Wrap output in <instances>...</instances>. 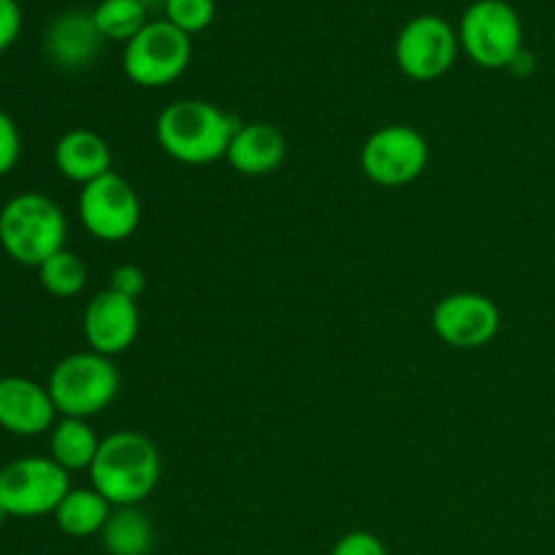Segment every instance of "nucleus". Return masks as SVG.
<instances>
[{
    "label": "nucleus",
    "mask_w": 555,
    "mask_h": 555,
    "mask_svg": "<svg viewBox=\"0 0 555 555\" xmlns=\"http://www.w3.org/2000/svg\"><path fill=\"white\" fill-rule=\"evenodd\" d=\"M76 211H79L85 231L106 244H119L130 238L141 222L139 193L128 179L114 171L81 188Z\"/></svg>",
    "instance_id": "9d476101"
},
{
    "label": "nucleus",
    "mask_w": 555,
    "mask_h": 555,
    "mask_svg": "<svg viewBox=\"0 0 555 555\" xmlns=\"http://www.w3.org/2000/svg\"><path fill=\"white\" fill-rule=\"evenodd\" d=\"M92 16L106 41L128 43L150 25V11L139 0H101L92 9Z\"/></svg>",
    "instance_id": "aec40b11"
},
{
    "label": "nucleus",
    "mask_w": 555,
    "mask_h": 555,
    "mask_svg": "<svg viewBox=\"0 0 555 555\" xmlns=\"http://www.w3.org/2000/svg\"><path fill=\"white\" fill-rule=\"evenodd\" d=\"M5 518H9V513H5V507H3V504H0V524H3Z\"/></svg>",
    "instance_id": "c85d7f7f"
},
{
    "label": "nucleus",
    "mask_w": 555,
    "mask_h": 555,
    "mask_svg": "<svg viewBox=\"0 0 555 555\" xmlns=\"http://www.w3.org/2000/svg\"><path fill=\"white\" fill-rule=\"evenodd\" d=\"M101 542L108 555H150L155 547V526L141 507H114Z\"/></svg>",
    "instance_id": "6ab92c4d"
},
{
    "label": "nucleus",
    "mask_w": 555,
    "mask_h": 555,
    "mask_svg": "<svg viewBox=\"0 0 555 555\" xmlns=\"http://www.w3.org/2000/svg\"><path fill=\"white\" fill-rule=\"evenodd\" d=\"M238 125L242 122L217 103L182 98L157 114L155 139L171 160L184 166H209L225 160Z\"/></svg>",
    "instance_id": "f257e3e1"
},
{
    "label": "nucleus",
    "mask_w": 555,
    "mask_h": 555,
    "mask_svg": "<svg viewBox=\"0 0 555 555\" xmlns=\"http://www.w3.org/2000/svg\"><path fill=\"white\" fill-rule=\"evenodd\" d=\"M70 491V475L43 455L16 459L0 469V504L9 518H41L54 515L65 493Z\"/></svg>",
    "instance_id": "0eeeda50"
},
{
    "label": "nucleus",
    "mask_w": 555,
    "mask_h": 555,
    "mask_svg": "<svg viewBox=\"0 0 555 555\" xmlns=\"http://www.w3.org/2000/svg\"><path fill=\"white\" fill-rule=\"evenodd\" d=\"M108 287H112L114 293H119V296L133 298L135 301V298L144 296L146 291V274L139 269V266L122 263L112 271V282H108Z\"/></svg>",
    "instance_id": "393cba45"
},
{
    "label": "nucleus",
    "mask_w": 555,
    "mask_h": 555,
    "mask_svg": "<svg viewBox=\"0 0 555 555\" xmlns=\"http://www.w3.org/2000/svg\"><path fill=\"white\" fill-rule=\"evenodd\" d=\"M287 141L271 122H244L233 133L225 160L242 177H269L285 163Z\"/></svg>",
    "instance_id": "2eb2a0df"
},
{
    "label": "nucleus",
    "mask_w": 555,
    "mask_h": 555,
    "mask_svg": "<svg viewBox=\"0 0 555 555\" xmlns=\"http://www.w3.org/2000/svg\"><path fill=\"white\" fill-rule=\"evenodd\" d=\"M119 383L122 379L112 358L87 350L70 352L63 361L54 363L47 388L60 417L90 421L117 399Z\"/></svg>",
    "instance_id": "20e7f679"
},
{
    "label": "nucleus",
    "mask_w": 555,
    "mask_h": 555,
    "mask_svg": "<svg viewBox=\"0 0 555 555\" xmlns=\"http://www.w3.org/2000/svg\"><path fill=\"white\" fill-rule=\"evenodd\" d=\"M141 314L133 298H125L114 293L112 287L95 293L87 301L85 318H81V334L98 356H122L130 350L139 336Z\"/></svg>",
    "instance_id": "f8f14e48"
},
{
    "label": "nucleus",
    "mask_w": 555,
    "mask_h": 555,
    "mask_svg": "<svg viewBox=\"0 0 555 555\" xmlns=\"http://www.w3.org/2000/svg\"><path fill=\"white\" fill-rule=\"evenodd\" d=\"M38 282L54 298H74L87 285V263L74 249H60L38 266Z\"/></svg>",
    "instance_id": "412c9836"
},
{
    "label": "nucleus",
    "mask_w": 555,
    "mask_h": 555,
    "mask_svg": "<svg viewBox=\"0 0 555 555\" xmlns=\"http://www.w3.org/2000/svg\"><path fill=\"white\" fill-rule=\"evenodd\" d=\"M68 220L49 195L27 190L9 198L0 209V247L14 263L38 266L65 249Z\"/></svg>",
    "instance_id": "7ed1b4c3"
},
{
    "label": "nucleus",
    "mask_w": 555,
    "mask_h": 555,
    "mask_svg": "<svg viewBox=\"0 0 555 555\" xmlns=\"http://www.w3.org/2000/svg\"><path fill=\"white\" fill-rule=\"evenodd\" d=\"M22 155V135L14 119L0 108V177L14 171Z\"/></svg>",
    "instance_id": "5701e85b"
},
{
    "label": "nucleus",
    "mask_w": 555,
    "mask_h": 555,
    "mask_svg": "<svg viewBox=\"0 0 555 555\" xmlns=\"http://www.w3.org/2000/svg\"><path fill=\"white\" fill-rule=\"evenodd\" d=\"M141 5H144L146 11H163V5H166V0H139Z\"/></svg>",
    "instance_id": "cd10ccee"
},
{
    "label": "nucleus",
    "mask_w": 555,
    "mask_h": 555,
    "mask_svg": "<svg viewBox=\"0 0 555 555\" xmlns=\"http://www.w3.org/2000/svg\"><path fill=\"white\" fill-rule=\"evenodd\" d=\"M22 30V9L16 0H0V54L14 47Z\"/></svg>",
    "instance_id": "a878e982"
},
{
    "label": "nucleus",
    "mask_w": 555,
    "mask_h": 555,
    "mask_svg": "<svg viewBox=\"0 0 555 555\" xmlns=\"http://www.w3.org/2000/svg\"><path fill=\"white\" fill-rule=\"evenodd\" d=\"M98 448H101V439L81 417H57L49 431V459L63 466L68 475L90 472Z\"/></svg>",
    "instance_id": "f3484780"
},
{
    "label": "nucleus",
    "mask_w": 555,
    "mask_h": 555,
    "mask_svg": "<svg viewBox=\"0 0 555 555\" xmlns=\"http://www.w3.org/2000/svg\"><path fill=\"white\" fill-rule=\"evenodd\" d=\"M160 480L157 444L141 431H114L101 439L90 482L112 507H141Z\"/></svg>",
    "instance_id": "f03ea898"
},
{
    "label": "nucleus",
    "mask_w": 555,
    "mask_h": 555,
    "mask_svg": "<svg viewBox=\"0 0 555 555\" xmlns=\"http://www.w3.org/2000/svg\"><path fill=\"white\" fill-rule=\"evenodd\" d=\"M112 509V504L92 486L70 488L63 502H60V507L54 509V524L65 537H74V540H87V537L95 534L101 537Z\"/></svg>",
    "instance_id": "a211bd4d"
},
{
    "label": "nucleus",
    "mask_w": 555,
    "mask_h": 555,
    "mask_svg": "<svg viewBox=\"0 0 555 555\" xmlns=\"http://www.w3.org/2000/svg\"><path fill=\"white\" fill-rule=\"evenodd\" d=\"M507 70H513V74H518V76L531 74V70H534V57H531V54L524 49V52L513 60V65H509Z\"/></svg>",
    "instance_id": "bb28decb"
},
{
    "label": "nucleus",
    "mask_w": 555,
    "mask_h": 555,
    "mask_svg": "<svg viewBox=\"0 0 555 555\" xmlns=\"http://www.w3.org/2000/svg\"><path fill=\"white\" fill-rule=\"evenodd\" d=\"M431 328L453 350H480L496 339L502 328V312L496 301L482 293H450L434 307Z\"/></svg>",
    "instance_id": "9b49d317"
},
{
    "label": "nucleus",
    "mask_w": 555,
    "mask_h": 555,
    "mask_svg": "<svg viewBox=\"0 0 555 555\" xmlns=\"http://www.w3.org/2000/svg\"><path fill=\"white\" fill-rule=\"evenodd\" d=\"M461 52L486 70H502L524 52V22L507 0H475L459 22Z\"/></svg>",
    "instance_id": "39448f33"
},
{
    "label": "nucleus",
    "mask_w": 555,
    "mask_h": 555,
    "mask_svg": "<svg viewBox=\"0 0 555 555\" xmlns=\"http://www.w3.org/2000/svg\"><path fill=\"white\" fill-rule=\"evenodd\" d=\"M103 41L106 38L98 30L92 11L68 9L49 22L43 33V52L57 68L81 70L95 63Z\"/></svg>",
    "instance_id": "4468645a"
},
{
    "label": "nucleus",
    "mask_w": 555,
    "mask_h": 555,
    "mask_svg": "<svg viewBox=\"0 0 555 555\" xmlns=\"http://www.w3.org/2000/svg\"><path fill=\"white\" fill-rule=\"evenodd\" d=\"M331 555H388V547L372 531H347L336 540Z\"/></svg>",
    "instance_id": "b1692460"
},
{
    "label": "nucleus",
    "mask_w": 555,
    "mask_h": 555,
    "mask_svg": "<svg viewBox=\"0 0 555 555\" xmlns=\"http://www.w3.org/2000/svg\"><path fill=\"white\" fill-rule=\"evenodd\" d=\"M217 3L215 0H166L163 5V20L171 22L190 38L204 33L215 22Z\"/></svg>",
    "instance_id": "4be33fe9"
},
{
    "label": "nucleus",
    "mask_w": 555,
    "mask_h": 555,
    "mask_svg": "<svg viewBox=\"0 0 555 555\" xmlns=\"http://www.w3.org/2000/svg\"><path fill=\"white\" fill-rule=\"evenodd\" d=\"M52 160L60 177L85 188L112 171V146L95 130L74 128L60 135L52 150Z\"/></svg>",
    "instance_id": "dca6fc26"
},
{
    "label": "nucleus",
    "mask_w": 555,
    "mask_h": 555,
    "mask_svg": "<svg viewBox=\"0 0 555 555\" xmlns=\"http://www.w3.org/2000/svg\"><path fill=\"white\" fill-rule=\"evenodd\" d=\"M426 135L412 125H383L361 146V171L379 188H404L428 166Z\"/></svg>",
    "instance_id": "6e6552de"
},
{
    "label": "nucleus",
    "mask_w": 555,
    "mask_h": 555,
    "mask_svg": "<svg viewBox=\"0 0 555 555\" xmlns=\"http://www.w3.org/2000/svg\"><path fill=\"white\" fill-rule=\"evenodd\" d=\"M461 52L459 30L439 14L412 16L396 36V65L412 81L442 79Z\"/></svg>",
    "instance_id": "1a4fd4ad"
},
{
    "label": "nucleus",
    "mask_w": 555,
    "mask_h": 555,
    "mask_svg": "<svg viewBox=\"0 0 555 555\" xmlns=\"http://www.w3.org/2000/svg\"><path fill=\"white\" fill-rule=\"evenodd\" d=\"M57 423L47 385L30 377H0V428L14 437H41Z\"/></svg>",
    "instance_id": "ddd939ff"
},
{
    "label": "nucleus",
    "mask_w": 555,
    "mask_h": 555,
    "mask_svg": "<svg viewBox=\"0 0 555 555\" xmlns=\"http://www.w3.org/2000/svg\"><path fill=\"white\" fill-rule=\"evenodd\" d=\"M193 60V38L168 20H150V25L125 43L122 70L135 87L160 90L173 85Z\"/></svg>",
    "instance_id": "423d86ee"
}]
</instances>
